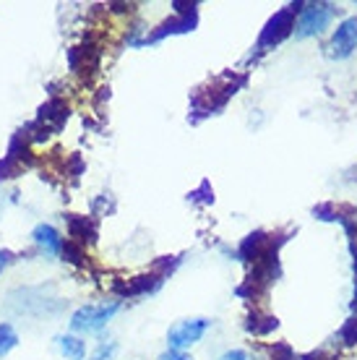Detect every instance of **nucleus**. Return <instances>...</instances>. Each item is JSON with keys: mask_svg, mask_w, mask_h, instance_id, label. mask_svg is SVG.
<instances>
[{"mask_svg": "<svg viewBox=\"0 0 357 360\" xmlns=\"http://www.w3.org/2000/svg\"><path fill=\"white\" fill-rule=\"evenodd\" d=\"M117 352V342H99L89 360H110Z\"/></svg>", "mask_w": 357, "mask_h": 360, "instance_id": "nucleus-10", "label": "nucleus"}, {"mask_svg": "<svg viewBox=\"0 0 357 360\" xmlns=\"http://www.w3.org/2000/svg\"><path fill=\"white\" fill-rule=\"evenodd\" d=\"M342 337L347 340V345H355L357 342V321H355V319H352V321H347V326H344Z\"/></svg>", "mask_w": 357, "mask_h": 360, "instance_id": "nucleus-11", "label": "nucleus"}, {"mask_svg": "<svg viewBox=\"0 0 357 360\" xmlns=\"http://www.w3.org/2000/svg\"><path fill=\"white\" fill-rule=\"evenodd\" d=\"M219 360H248V352L245 350H227Z\"/></svg>", "mask_w": 357, "mask_h": 360, "instance_id": "nucleus-12", "label": "nucleus"}, {"mask_svg": "<svg viewBox=\"0 0 357 360\" xmlns=\"http://www.w3.org/2000/svg\"><path fill=\"white\" fill-rule=\"evenodd\" d=\"M295 11H297L295 6H287V8L279 11L277 16L266 24V29H264V34H261V39H259V47L277 45L282 37L290 34V29L295 32Z\"/></svg>", "mask_w": 357, "mask_h": 360, "instance_id": "nucleus-5", "label": "nucleus"}, {"mask_svg": "<svg viewBox=\"0 0 357 360\" xmlns=\"http://www.w3.org/2000/svg\"><path fill=\"white\" fill-rule=\"evenodd\" d=\"M196 21H198V11H196V6H190V8L183 11L178 18L164 21L157 32H152V34L146 37V42H157V39H164V37H170V34H186V32H193Z\"/></svg>", "mask_w": 357, "mask_h": 360, "instance_id": "nucleus-6", "label": "nucleus"}, {"mask_svg": "<svg viewBox=\"0 0 357 360\" xmlns=\"http://www.w3.org/2000/svg\"><path fill=\"white\" fill-rule=\"evenodd\" d=\"M162 360H193V358L186 355V352H180V350H167L164 355H162Z\"/></svg>", "mask_w": 357, "mask_h": 360, "instance_id": "nucleus-13", "label": "nucleus"}, {"mask_svg": "<svg viewBox=\"0 0 357 360\" xmlns=\"http://www.w3.org/2000/svg\"><path fill=\"white\" fill-rule=\"evenodd\" d=\"M334 16H337V8L331 3H308V6H303L295 21V37L297 39H311V37L323 34L334 21Z\"/></svg>", "mask_w": 357, "mask_h": 360, "instance_id": "nucleus-1", "label": "nucleus"}, {"mask_svg": "<svg viewBox=\"0 0 357 360\" xmlns=\"http://www.w3.org/2000/svg\"><path fill=\"white\" fill-rule=\"evenodd\" d=\"M212 329V321L204 319V316H196V319H183L178 321L175 326H170V332H167V345H170V350H186L190 345L201 342V337Z\"/></svg>", "mask_w": 357, "mask_h": 360, "instance_id": "nucleus-3", "label": "nucleus"}, {"mask_svg": "<svg viewBox=\"0 0 357 360\" xmlns=\"http://www.w3.org/2000/svg\"><path fill=\"white\" fill-rule=\"evenodd\" d=\"M120 311V303H99V306H84L71 316V332L94 334L102 332L112 321V316Z\"/></svg>", "mask_w": 357, "mask_h": 360, "instance_id": "nucleus-2", "label": "nucleus"}, {"mask_svg": "<svg viewBox=\"0 0 357 360\" xmlns=\"http://www.w3.org/2000/svg\"><path fill=\"white\" fill-rule=\"evenodd\" d=\"M18 347V334L11 324H0V358H6L11 350Z\"/></svg>", "mask_w": 357, "mask_h": 360, "instance_id": "nucleus-9", "label": "nucleus"}, {"mask_svg": "<svg viewBox=\"0 0 357 360\" xmlns=\"http://www.w3.org/2000/svg\"><path fill=\"white\" fill-rule=\"evenodd\" d=\"M355 50H357V16H349L334 29L329 45H326V55L334 58V60H344Z\"/></svg>", "mask_w": 357, "mask_h": 360, "instance_id": "nucleus-4", "label": "nucleus"}, {"mask_svg": "<svg viewBox=\"0 0 357 360\" xmlns=\"http://www.w3.org/2000/svg\"><path fill=\"white\" fill-rule=\"evenodd\" d=\"M8 262H11V251H0V271L8 266Z\"/></svg>", "mask_w": 357, "mask_h": 360, "instance_id": "nucleus-14", "label": "nucleus"}, {"mask_svg": "<svg viewBox=\"0 0 357 360\" xmlns=\"http://www.w3.org/2000/svg\"><path fill=\"white\" fill-rule=\"evenodd\" d=\"M32 238H34V243L42 248V251L47 253V256H60L63 253V238H60V233L55 230L53 225H37L34 230H32Z\"/></svg>", "mask_w": 357, "mask_h": 360, "instance_id": "nucleus-7", "label": "nucleus"}, {"mask_svg": "<svg viewBox=\"0 0 357 360\" xmlns=\"http://www.w3.org/2000/svg\"><path fill=\"white\" fill-rule=\"evenodd\" d=\"M58 347H60V352L68 360L86 358V342L79 340V337H73V334H63V337H58Z\"/></svg>", "mask_w": 357, "mask_h": 360, "instance_id": "nucleus-8", "label": "nucleus"}]
</instances>
